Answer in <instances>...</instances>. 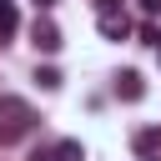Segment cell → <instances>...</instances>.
I'll return each instance as SVG.
<instances>
[{
  "label": "cell",
  "instance_id": "cell-3",
  "mask_svg": "<svg viewBox=\"0 0 161 161\" xmlns=\"http://www.w3.org/2000/svg\"><path fill=\"white\" fill-rule=\"evenodd\" d=\"M131 151L146 161V156H161V126H141L136 136H131Z\"/></svg>",
  "mask_w": 161,
  "mask_h": 161
},
{
  "label": "cell",
  "instance_id": "cell-2",
  "mask_svg": "<svg viewBox=\"0 0 161 161\" xmlns=\"http://www.w3.org/2000/svg\"><path fill=\"white\" fill-rule=\"evenodd\" d=\"M30 45H35L40 55H55V50H60V25H55L45 10H40V15H35V25H30Z\"/></svg>",
  "mask_w": 161,
  "mask_h": 161
},
{
  "label": "cell",
  "instance_id": "cell-11",
  "mask_svg": "<svg viewBox=\"0 0 161 161\" xmlns=\"http://www.w3.org/2000/svg\"><path fill=\"white\" fill-rule=\"evenodd\" d=\"M141 10L146 15H161V0H141Z\"/></svg>",
  "mask_w": 161,
  "mask_h": 161
},
{
  "label": "cell",
  "instance_id": "cell-15",
  "mask_svg": "<svg viewBox=\"0 0 161 161\" xmlns=\"http://www.w3.org/2000/svg\"><path fill=\"white\" fill-rule=\"evenodd\" d=\"M0 5H5V0H0Z\"/></svg>",
  "mask_w": 161,
  "mask_h": 161
},
{
  "label": "cell",
  "instance_id": "cell-14",
  "mask_svg": "<svg viewBox=\"0 0 161 161\" xmlns=\"http://www.w3.org/2000/svg\"><path fill=\"white\" fill-rule=\"evenodd\" d=\"M156 50H161V45H156Z\"/></svg>",
  "mask_w": 161,
  "mask_h": 161
},
{
  "label": "cell",
  "instance_id": "cell-4",
  "mask_svg": "<svg viewBox=\"0 0 161 161\" xmlns=\"http://www.w3.org/2000/svg\"><path fill=\"white\" fill-rule=\"evenodd\" d=\"M116 96H121V101H141V96H146L141 70H121V75H116Z\"/></svg>",
  "mask_w": 161,
  "mask_h": 161
},
{
  "label": "cell",
  "instance_id": "cell-8",
  "mask_svg": "<svg viewBox=\"0 0 161 161\" xmlns=\"http://www.w3.org/2000/svg\"><path fill=\"white\" fill-rule=\"evenodd\" d=\"M35 80H40V91H60V70L55 65H35Z\"/></svg>",
  "mask_w": 161,
  "mask_h": 161
},
{
  "label": "cell",
  "instance_id": "cell-5",
  "mask_svg": "<svg viewBox=\"0 0 161 161\" xmlns=\"http://www.w3.org/2000/svg\"><path fill=\"white\" fill-rule=\"evenodd\" d=\"M101 35H106V40H126V35H131V20H126V10H116V15H101Z\"/></svg>",
  "mask_w": 161,
  "mask_h": 161
},
{
  "label": "cell",
  "instance_id": "cell-7",
  "mask_svg": "<svg viewBox=\"0 0 161 161\" xmlns=\"http://www.w3.org/2000/svg\"><path fill=\"white\" fill-rule=\"evenodd\" d=\"M15 25H20V15H15V0H5V5H0V45L15 35Z\"/></svg>",
  "mask_w": 161,
  "mask_h": 161
},
{
  "label": "cell",
  "instance_id": "cell-9",
  "mask_svg": "<svg viewBox=\"0 0 161 161\" xmlns=\"http://www.w3.org/2000/svg\"><path fill=\"white\" fill-rule=\"evenodd\" d=\"M141 40H146V45H161V30H156V25L146 20V25H141Z\"/></svg>",
  "mask_w": 161,
  "mask_h": 161
},
{
  "label": "cell",
  "instance_id": "cell-1",
  "mask_svg": "<svg viewBox=\"0 0 161 161\" xmlns=\"http://www.w3.org/2000/svg\"><path fill=\"white\" fill-rule=\"evenodd\" d=\"M35 111H30V101L25 96H0V146H15V141H25L30 131H35Z\"/></svg>",
  "mask_w": 161,
  "mask_h": 161
},
{
  "label": "cell",
  "instance_id": "cell-10",
  "mask_svg": "<svg viewBox=\"0 0 161 161\" xmlns=\"http://www.w3.org/2000/svg\"><path fill=\"white\" fill-rule=\"evenodd\" d=\"M121 5H126V0H96V15H116Z\"/></svg>",
  "mask_w": 161,
  "mask_h": 161
},
{
  "label": "cell",
  "instance_id": "cell-13",
  "mask_svg": "<svg viewBox=\"0 0 161 161\" xmlns=\"http://www.w3.org/2000/svg\"><path fill=\"white\" fill-rule=\"evenodd\" d=\"M146 161H156V156H146Z\"/></svg>",
  "mask_w": 161,
  "mask_h": 161
},
{
  "label": "cell",
  "instance_id": "cell-12",
  "mask_svg": "<svg viewBox=\"0 0 161 161\" xmlns=\"http://www.w3.org/2000/svg\"><path fill=\"white\" fill-rule=\"evenodd\" d=\"M50 5H55V0H35V10H50Z\"/></svg>",
  "mask_w": 161,
  "mask_h": 161
},
{
  "label": "cell",
  "instance_id": "cell-6",
  "mask_svg": "<svg viewBox=\"0 0 161 161\" xmlns=\"http://www.w3.org/2000/svg\"><path fill=\"white\" fill-rule=\"evenodd\" d=\"M55 161H86V146H80L75 136H65V141H55Z\"/></svg>",
  "mask_w": 161,
  "mask_h": 161
}]
</instances>
